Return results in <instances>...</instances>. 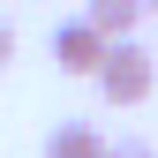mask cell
Instances as JSON below:
<instances>
[{
  "label": "cell",
  "instance_id": "obj_3",
  "mask_svg": "<svg viewBox=\"0 0 158 158\" xmlns=\"http://www.w3.org/2000/svg\"><path fill=\"white\" fill-rule=\"evenodd\" d=\"M45 158H106V135H98L90 121H60L45 135Z\"/></svg>",
  "mask_w": 158,
  "mask_h": 158
},
{
  "label": "cell",
  "instance_id": "obj_7",
  "mask_svg": "<svg viewBox=\"0 0 158 158\" xmlns=\"http://www.w3.org/2000/svg\"><path fill=\"white\" fill-rule=\"evenodd\" d=\"M143 8H151V15H158V0H143Z\"/></svg>",
  "mask_w": 158,
  "mask_h": 158
},
{
  "label": "cell",
  "instance_id": "obj_6",
  "mask_svg": "<svg viewBox=\"0 0 158 158\" xmlns=\"http://www.w3.org/2000/svg\"><path fill=\"white\" fill-rule=\"evenodd\" d=\"M8 60H15V30L0 23V68H8Z\"/></svg>",
  "mask_w": 158,
  "mask_h": 158
},
{
  "label": "cell",
  "instance_id": "obj_4",
  "mask_svg": "<svg viewBox=\"0 0 158 158\" xmlns=\"http://www.w3.org/2000/svg\"><path fill=\"white\" fill-rule=\"evenodd\" d=\"M83 15H90L106 38H135V23H143L151 8H143V0H83Z\"/></svg>",
  "mask_w": 158,
  "mask_h": 158
},
{
  "label": "cell",
  "instance_id": "obj_1",
  "mask_svg": "<svg viewBox=\"0 0 158 158\" xmlns=\"http://www.w3.org/2000/svg\"><path fill=\"white\" fill-rule=\"evenodd\" d=\"M90 83L106 90V106H143V98H151V83H158V53L143 45V38H113Z\"/></svg>",
  "mask_w": 158,
  "mask_h": 158
},
{
  "label": "cell",
  "instance_id": "obj_5",
  "mask_svg": "<svg viewBox=\"0 0 158 158\" xmlns=\"http://www.w3.org/2000/svg\"><path fill=\"white\" fill-rule=\"evenodd\" d=\"M106 158H158V151L143 143V135H121V143H106Z\"/></svg>",
  "mask_w": 158,
  "mask_h": 158
},
{
  "label": "cell",
  "instance_id": "obj_2",
  "mask_svg": "<svg viewBox=\"0 0 158 158\" xmlns=\"http://www.w3.org/2000/svg\"><path fill=\"white\" fill-rule=\"evenodd\" d=\"M106 45L113 38L90 23V15H68L60 30H53V60H60L68 75H98V60H106Z\"/></svg>",
  "mask_w": 158,
  "mask_h": 158
}]
</instances>
